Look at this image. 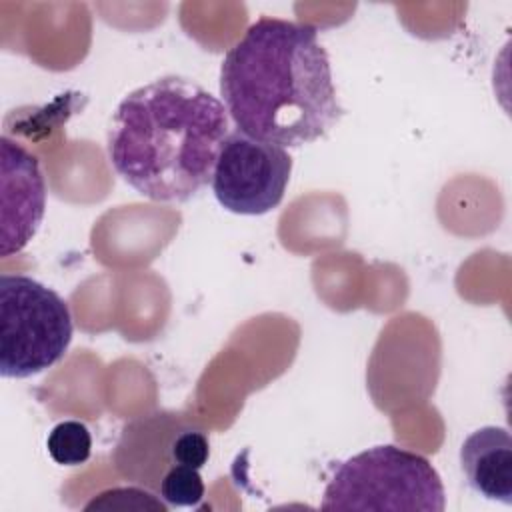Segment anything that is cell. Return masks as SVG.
I'll list each match as a JSON object with an SVG mask.
<instances>
[{
    "mask_svg": "<svg viewBox=\"0 0 512 512\" xmlns=\"http://www.w3.org/2000/svg\"><path fill=\"white\" fill-rule=\"evenodd\" d=\"M220 96L236 130L282 148L324 138L342 106L312 24L262 16L220 64Z\"/></svg>",
    "mask_w": 512,
    "mask_h": 512,
    "instance_id": "cell-1",
    "label": "cell"
},
{
    "mask_svg": "<svg viewBox=\"0 0 512 512\" xmlns=\"http://www.w3.org/2000/svg\"><path fill=\"white\" fill-rule=\"evenodd\" d=\"M230 134L226 106L194 80L162 76L116 106L106 152L114 172L152 202L180 204L212 180Z\"/></svg>",
    "mask_w": 512,
    "mask_h": 512,
    "instance_id": "cell-2",
    "label": "cell"
},
{
    "mask_svg": "<svg viewBox=\"0 0 512 512\" xmlns=\"http://www.w3.org/2000/svg\"><path fill=\"white\" fill-rule=\"evenodd\" d=\"M320 508L442 512L446 494L440 474L426 456L394 444H380L336 466Z\"/></svg>",
    "mask_w": 512,
    "mask_h": 512,
    "instance_id": "cell-3",
    "label": "cell"
},
{
    "mask_svg": "<svg viewBox=\"0 0 512 512\" xmlns=\"http://www.w3.org/2000/svg\"><path fill=\"white\" fill-rule=\"evenodd\" d=\"M68 302L26 274H0V374L28 378L60 362L72 342Z\"/></svg>",
    "mask_w": 512,
    "mask_h": 512,
    "instance_id": "cell-4",
    "label": "cell"
},
{
    "mask_svg": "<svg viewBox=\"0 0 512 512\" xmlns=\"http://www.w3.org/2000/svg\"><path fill=\"white\" fill-rule=\"evenodd\" d=\"M290 174L292 156L286 148L232 130L218 152L210 184L228 212L260 216L278 208Z\"/></svg>",
    "mask_w": 512,
    "mask_h": 512,
    "instance_id": "cell-5",
    "label": "cell"
},
{
    "mask_svg": "<svg viewBox=\"0 0 512 512\" xmlns=\"http://www.w3.org/2000/svg\"><path fill=\"white\" fill-rule=\"evenodd\" d=\"M2 238L0 256L20 252L36 234L46 208V180L38 158L2 136Z\"/></svg>",
    "mask_w": 512,
    "mask_h": 512,
    "instance_id": "cell-6",
    "label": "cell"
},
{
    "mask_svg": "<svg viewBox=\"0 0 512 512\" xmlns=\"http://www.w3.org/2000/svg\"><path fill=\"white\" fill-rule=\"evenodd\" d=\"M188 424L176 412H152L126 422L112 454L118 474L158 494L166 470L176 464L172 456L176 436Z\"/></svg>",
    "mask_w": 512,
    "mask_h": 512,
    "instance_id": "cell-7",
    "label": "cell"
},
{
    "mask_svg": "<svg viewBox=\"0 0 512 512\" xmlns=\"http://www.w3.org/2000/svg\"><path fill=\"white\" fill-rule=\"evenodd\" d=\"M468 486L486 500L512 504V436L502 426H482L460 446Z\"/></svg>",
    "mask_w": 512,
    "mask_h": 512,
    "instance_id": "cell-8",
    "label": "cell"
},
{
    "mask_svg": "<svg viewBox=\"0 0 512 512\" xmlns=\"http://www.w3.org/2000/svg\"><path fill=\"white\" fill-rule=\"evenodd\" d=\"M46 448L56 464L80 466L90 458L92 436L86 424L78 420H62L50 430Z\"/></svg>",
    "mask_w": 512,
    "mask_h": 512,
    "instance_id": "cell-9",
    "label": "cell"
},
{
    "mask_svg": "<svg viewBox=\"0 0 512 512\" xmlns=\"http://www.w3.org/2000/svg\"><path fill=\"white\" fill-rule=\"evenodd\" d=\"M206 486L204 480L198 472V468L184 466V464H174L172 468L166 470L158 496L168 504V506H198L204 500Z\"/></svg>",
    "mask_w": 512,
    "mask_h": 512,
    "instance_id": "cell-10",
    "label": "cell"
},
{
    "mask_svg": "<svg viewBox=\"0 0 512 512\" xmlns=\"http://www.w3.org/2000/svg\"><path fill=\"white\" fill-rule=\"evenodd\" d=\"M86 510H168V504L152 490L142 488H112L84 506Z\"/></svg>",
    "mask_w": 512,
    "mask_h": 512,
    "instance_id": "cell-11",
    "label": "cell"
},
{
    "mask_svg": "<svg viewBox=\"0 0 512 512\" xmlns=\"http://www.w3.org/2000/svg\"><path fill=\"white\" fill-rule=\"evenodd\" d=\"M172 456L176 464L192 466V468H202L208 462L210 456V442L204 430L196 428L192 422L176 436Z\"/></svg>",
    "mask_w": 512,
    "mask_h": 512,
    "instance_id": "cell-12",
    "label": "cell"
}]
</instances>
